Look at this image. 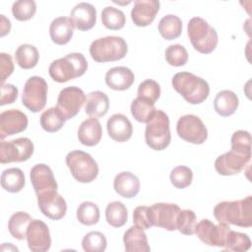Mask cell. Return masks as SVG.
<instances>
[{
    "mask_svg": "<svg viewBox=\"0 0 252 252\" xmlns=\"http://www.w3.org/2000/svg\"><path fill=\"white\" fill-rule=\"evenodd\" d=\"M214 217L220 223L250 227L252 225V196L219 203L214 208Z\"/></svg>",
    "mask_w": 252,
    "mask_h": 252,
    "instance_id": "cell-1",
    "label": "cell"
},
{
    "mask_svg": "<svg viewBox=\"0 0 252 252\" xmlns=\"http://www.w3.org/2000/svg\"><path fill=\"white\" fill-rule=\"evenodd\" d=\"M171 85L183 98L191 104H200L207 99L210 94V87L206 80L190 72L176 73Z\"/></svg>",
    "mask_w": 252,
    "mask_h": 252,
    "instance_id": "cell-2",
    "label": "cell"
},
{
    "mask_svg": "<svg viewBox=\"0 0 252 252\" xmlns=\"http://www.w3.org/2000/svg\"><path fill=\"white\" fill-rule=\"evenodd\" d=\"M88 62L85 56L79 52L69 53L66 56L54 60L48 72L51 79L57 83H66L85 74Z\"/></svg>",
    "mask_w": 252,
    "mask_h": 252,
    "instance_id": "cell-3",
    "label": "cell"
},
{
    "mask_svg": "<svg viewBox=\"0 0 252 252\" xmlns=\"http://www.w3.org/2000/svg\"><path fill=\"white\" fill-rule=\"evenodd\" d=\"M187 29L191 44L198 52L209 54L216 49L219 42L218 32L206 20L194 17L189 21Z\"/></svg>",
    "mask_w": 252,
    "mask_h": 252,
    "instance_id": "cell-4",
    "label": "cell"
},
{
    "mask_svg": "<svg viewBox=\"0 0 252 252\" xmlns=\"http://www.w3.org/2000/svg\"><path fill=\"white\" fill-rule=\"evenodd\" d=\"M128 51L125 39L121 36H105L94 40L90 46L92 58L99 63L113 62L123 59Z\"/></svg>",
    "mask_w": 252,
    "mask_h": 252,
    "instance_id": "cell-5",
    "label": "cell"
},
{
    "mask_svg": "<svg viewBox=\"0 0 252 252\" xmlns=\"http://www.w3.org/2000/svg\"><path fill=\"white\" fill-rule=\"evenodd\" d=\"M145 140L147 145L155 151H162L168 147L171 134L169 118L164 111L157 109L153 118L147 123Z\"/></svg>",
    "mask_w": 252,
    "mask_h": 252,
    "instance_id": "cell-6",
    "label": "cell"
},
{
    "mask_svg": "<svg viewBox=\"0 0 252 252\" xmlns=\"http://www.w3.org/2000/svg\"><path fill=\"white\" fill-rule=\"evenodd\" d=\"M66 164L72 176L81 183L94 181L98 174V165L93 157L80 150H75L67 154Z\"/></svg>",
    "mask_w": 252,
    "mask_h": 252,
    "instance_id": "cell-7",
    "label": "cell"
},
{
    "mask_svg": "<svg viewBox=\"0 0 252 252\" xmlns=\"http://www.w3.org/2000/svg\"><path fill=\"white\" fill-rule=\"evenodd\" d=\"M48 86L39 76H32L25 83L22 103L32 112H39L46 104Z\"/></svg>",
    "mask_w": 252,
    "mask_h": 252,
    "instance_id": "cell-8",
    "label": "cell"
},
{
    "mask_svg": "<svg viewBox=\"0 0 252 252\" xmlns=\"http://www.w3.org/2000/svg\"><path fill=\"white\" fill-rule=\"evenodd\" d=\"M33 144L26 137L17 138L11 141L0 143V162H22L28 160L33 154Z\"/></svg>",
    "mask_w": 252,
    "mask_h": 252,
    "instance_id": "cell-9",
    "label": "cell"
},
{
    "mask_svg": "<svg viewBox=\"0 0 252 252\" xmlns=\"http://www.w3.org/2000/svg\"><path fill=\"white\" fill-rule=\"evenodd\" d=\"M178 136L186 142L195 145L203 144L208 138V130L203 121L196 115L181 116L176 124Z\"/></svg>",
    "mask_w": 252,
    "mask_h": 252,
    "instance_id": "cell-10",
    "label": "cell"
},
{
    "mask_svg": "<svg viewBox=\"0 0 252 252\" xmlns=\"http://www.w3.org/2000/svg\"><path fill=\"white\" fill-rule=\"evenodd\" d=\"M231 228L224 223L215 224L208 219L201 220L195 226V234L208 246L223 248L228 231Z\"/></svg>",
    "mask_w": 252,
    "mask_h": 252,
    "instance_id": "cell-11",
    "label": "cell"
},
{
    "mask_svg": "<svg viewBox=\"0 0 252 252\" xmlns=\"http://www.w3.org/2000/svg\"><path fill=\"white\" fill-rule=\"evenodd\" d=\"M86 95L82 89L72 86L63 89L57 98V107L62 112L66 120L76 116L84 103Z\"/></svg>",
    "mask_w": 252,
    "mask_h": 252,
    "instance_id": "cell-12",
    "label": "cell"
},
{
    "mask_svg": "<svg viewBox=\"0 0 252 252\" xmlns=\"http://www.w3.org/2000/svg\"><path fill=\"white\" fill-rule=\"evenodd\" d=\"M37 205L45 217L54 220H61L67 212L66 201L57 190L37 194Z\"/></svg>",
    "mask_w": 252,
    "mask_h": 252,
    "instance_id": "cell-13",
    "label": "cell"
},
{
    "mask_svg": "<svg viewBox=\"0 0 252 252\" xmlns=\"http://www.w3.org/2000/svg\"><path fill=\"white\" fill-rule=\"evenodd\" d=\"M154 226L166 230H176V220L180 208L176 204L156 203L150 207Z\"/></svg>",
    "mask_w": 252,
    "mask_h": 252,
    "instance_id": "cell-14",
    "label": "cell"
},
{
    "mask_svg": "<svg viewBox=\"0 0 252 252\" xmlns=\"http://www.w3.org/2000/svg\"><path fill=\"white\" fill-rule=\"evenodd\" d=\"M28 246L32 252H45L51 246V237L47 224L40 220H32L27 230Z\"/></svg>",
    "mask_w": 252,
    "mask_h": 252,
    "instance_id": "cell-15",
    "label": "cell"
},
{
    "mask_svg": "<svg viewBox=\"0 0 252 252\" xmlns=\"http://www.w3.org/2000/svg\"><path fill=\"white\" fill-rule=\"evenodd\" d=\"M251 157L241 155L230 150L217 158L215 160V168L220 175L228 176L239 173L250 161Z\"/></svg>",
    "mask_w": 252,
    "mask_h": 252,
    "instance_id": "cell-16",
    "label": "cell"
},
{
    "mask_svg": "<svg viewBox=\"0 0 252 252\" xmlns=\"http://www.w3.org/2000/svg\"><path fill=\"white\" fill-rule=\"evenodd\" d=\"M28 116L19 109H8L0 114V139L25 131L28 127Z\"/></svg>",
    "mask_w": 252,
    "mask_h": 252,
    "instance_id": "cell-17",
    "label": "cell"
},
{
    "mask_svg": "<svg viewBox=\"0 0 252 252\" xmlns=\"http://www.w3.org/2000/svg\"><path fill=\"white\" fill-rule=\"evenodd\" d=\"M30 176L36 195L46 191L57 190V182L52 169L48 165L44 163L33 165L31 169Z\"/></svg>",
    "mask_w": 252,
    "mask_h": 252,
    "instance_id": "cell-18",
    "label": "cell"
},
{
    "mask_svg": "<svg viewBox=\"0 0 252 252\" xmlns=\"http://www.w3.org/2000/svg\"><path fill=\"white\" fill-rule=\"evenodd\" d=\"M160 3L158 0H136L131 11V19L137 27H147L153 23Z\"/></svg>",
    "mask_w": 252,
    "mask_h": 252,
    "instance_id": "cell-19",
    "label": "cell"
},
{
    "mask_svg": "<svg viewBox=\"0 0 252 252\" xmlns=\"http://www.w3.org/2000/svg\"><path fill=\"white\" fill-rule=\"evenodd\" d=\"M70 19L79 31H89L93 29L96 23V10L94 5L81 2L74 6L70 13Z\"/></svg>",
    "mask_w": 252,
    "mask_h": 252,
    "instance_id": "cell-20",
    "label": "cell"
},
{
    "mask_svg": "<svg viewBox=\"0 0 252 252\" xmlns=\"http://www.w3.org/2000/svg\"><path fill=\"white\" fill-rule=\"evenodd\" d=\"M109 137L119 143L128 141L133 134V126L127 116L121 113H115L110 116L106 123Z\"/></svg>",
    "mask_w": 252,
    "mask_h": 252,
    "instance_id": "cell-21",
    "label": "cell"
},
{
    "mask_svg": "<svg viewBox=\"0 0 252 252\" xmlns=\"http://www.w3.org/2000/svg\"><path fill=\"white\" fill-rule=\"evenodd\" d=\"M134 73L127 67L117 66L109 69L105 74L106 85L115 91L128 90L134 83Z\"/></svg>",
    "mask_w": 252,
    "mask_h": 252,
    "instance_id": "cell-22",
    "label": "cell"
},
{
    "mask_svg": "<svg viewBox=\"0 0 252 252\" xmlns=\"http://www.w3.org/2000/svg\"><path fill=\"white\" fill-rule=\"evenodd\" d=\"M102 136V128L95 117H91L84 120L78 129L79 142L87 147L97 145Z\"/></svg>",
    "mask_w": 252,
    "mask_h": 252,
    "instance_id": "cell-23",
    "label": "cell"
},
{
    "mask_svg": "<svg viewBox=\"0 0 252 252\" xmlns=\"http://www.w3.org/2000/svg\"><path fill=\"white\" fill-rule=\"evenodd\" d=\"M115 192L123 198H134L140 191L139 178L130 171L118 173L113 181Z\"/></svg>",
    "mask_w": 252,
    "mask_h": 252,
    "instance_id": "cell-24",
    "label": "cell"
},
{
    "mask_svg": "<svg viewBox=\"0 0 252 252\" xmlns=\"http://www.w3.org/2000/svg\"><path fill=\"white\" fill-rule=\"evenodd\" d=\"M74 28L73 21L68 17H58L54 19L49 27L51 40L58 45L68 43L73 36Z\"/></svg>",
    "mask_w": 252,
    "mask_h": 252,
    "instance_id": "cell-25",
    "label": "cell"
},
{
    "mask_svg": "<svg viewBox=\"0 0 252 252\" xmlns=\"http://www.w3.org/2000/svg\"><path fill=\"white\" fill-rule=\"evenodd\" d=\"M123 243L127 252H149L151 250L147 234L144 232V229L136 225L129 227L125 231Z\"/></svg>",
    "mask_w": 252,
    "mask_h": 252,
    "instance_id": "cell-26",
    "label": "cell"
},
{
    "mask_svg": "<svg viewBox=\"0 0 252 252\" xmlns=\"http://www.w3.org/2000/svg\"><path fill=\"white\" fill-rule=\"evenodd\" d=\"M109 108L108 96L100 92L94 91L88 94L85 102V111L91 117H102Z\"/></svg>",
    "mask_w": 252,
    "mask_h": 252,
    "instance_id": "cell-27",
    "label": "cell"
},
{
    "mask_svg": "<svg viewBox=\"0 0 252 252\" xmlns=\"http://www.w3.org/2000/svg\"><path fill=\"white\" fill-rule=\"evenodd\" d=\"M238 103V97L232 91L223 90L217 94L214 100V108L219 115L226 117L236 111Z\"/></svg>",
    "mask_w": 252,
    "mask_h": 252,
    "instance_id": "cell-28",
    "label": "cell"
},
{
    "mask_svg": "<svg viewBox=\"0 0 252 252\" xmlns=\"http://www.w3.org/2000/svg\"><path fill=\"white\" fill-rule=\"evenodd\" d=\"M25 183V174L21 168H7L1 174V186L5 191L10 193L20 192L24 188Z\"/></svg>",
    "mask_w": 252,
    "mask_h": 252,
    "instance_id": "cell-29",
    "label": "cell"
},
{
    "mask_svg": "<svg viewBox=\"0 0 252 252\" xmlns=\"http://www.w3.org/2000/svg\"><path fill=\"white\" fill-rule=\"evenodd\" d=\"M15 59L16 63L22 69L29 70L36 66L39 59V54L34 45L24 43L16 49Z\"/></svg>",
    "mask_w": 252,
    "mask_h": 252,
    "instance_id": "cell-30",
    "label": "cell"
},
{
    "mask_svg": "<svg viewBox=\"0 0 252 252\" xmlns=\"http://www.w3.org/2000/svg\"><path fill=\"white\" fill-rule=\"evenodd\" d=\"M32 220V217L26 212H17L13 214L8 221L10 234L16 239H25L27 237L28 227Z\"/></svg>",
    "mask_w": 252,
    "mask_h": 252,
    "instance_id": "cell-31",
    "label": "cell"
},
{
    "mask_svg": "<svg viewBox=\"0 0 252 252\" xmlns=\"http://www.w3.org/2000/svg\"><path fill=\"white\" fill-rule=\"evenodd\" d=\"M158 29L164 39H175L180 36L182 32V21L179 17L168 14L160 19Z\"/></svg>",
    "mask_w": 252,
    "mask_h": 252,
    "instance_id": "cell-32",
    "label": "cell"
},
{
    "mask_svg": "<svg viewBox=\"0 0 252 252\" xmlns=\"http://www.w3.org/2000/svg\"><path fill=\"white\" fill-rule=\"evenodd\" d=\"M65 117L57 106L50 107L44 110L40 115V126L43 130L49 133L59 131L65 124Z\"/></svg>",
    "mask_w": 252,
    "mask_h": 252,
    "instance_id": "cell-33",
    "label": "cell"
},
{
    "mask_svg": "<svg viewBox=\"0 0 252 252\" xmlns=\"http://www.w3.org/2000/svg\"><path fill=\"white\" fill-rule=\"evenodd\" d=\"M155 103L137 96L131 103V114L138 121L148 123L156 113Z\"/></svg>",
    "mask_w": 252,
    "mask_h": 252,
    "instance_id": "cell-34",
    "label": "cell"
},
{
    "mask_svg": "<svg viewBox=\"0 0 252 252\" xmlns=\"http://www.w3.org/2000/svg\"><path fill=\"white\" fill-rule=\"evenodd\" d=\"M105 219L107 223L113 227L123 226L128 220V212L125 205L119 201L109 203L105 209Z\"/></svg>",
    "mask_w": 252,
    "mask_h": 252,
    "instance_id": "cell-35",
    "label": "cell"
},
{
    "mask_svg": "<svg viewBox=\"0 0 252 252\" xmlns=\"http://www.w3.org/2000/svg\"><path fill=\"white\" fill-rule=\"evenodd\" d=\"M101 22L108 30L117 31L125 26L126 18L121 10L112 6H107L101 11Z\"/></svg>",
    "mask_w": 252,
    "mask_h": 252,
    "instance_id": "cell-36",
    "label": "cell"
},
{
    "mask_svg": "<svg viewBox=\"0 0 252 252\" xmlns=\"http://www.w3.org/2000/svg\"><path fill=\"white\" fill-rule=\"evenodd\" d=\"M251 247V240L246 233L230 229L227 233L223 249L235 252H244Z\"/></svg>",
    "mask_w": 252,
    "mask_h": 252,
    "instance_id": "cell-37",
    "label": "cell"
},
{
    "mask_svg": "<svg viewBox=\"0 0 252 252\" xmlns=\"http://www.w3.org/2000/svg\"><path fill=\"white\" fill-rule=\"evenodd\" d=\"M99 209L93 202H83L77 209V220L85 225H94L99 220Z\"/></svg>",
    "mask_w": 252,
    "mask_h": 252,
    "instance_id": "cell-38",
    "label": "cell"
},
{
    "mask_svg": "<svg viewBox=\"0 0 252 252\" xmlns=\"http://www.w3.org/2000/svg\"><path fill=\"white\" fill-rule=\"evenodd\" d=\"M106 245V237L99 231H90L82 240V247L86 252H103Z\"/></svg>",
    "mask_w": 252,
    "mask_h": 252,
    "instance_id": "cell-39",
    "label": "cell"
},
{
    "mask_svg": "<svg viewBox=\"0 0 252 252\" xmlns=\"http://www.w3.org/2000/svg\"><path fill=\"white\" fill-rule=\"evenodd\" d=\"M36 12V4L33 0H19L13 3L12 14L18 21L24 22L32 19Z\"/></svg>",
    "mask_w": 252,
    "mask_h": 252,
    "instance_id": "cell-40",
    "label": "cell"
},
{
    "mask_svg": "<svg viewBox=\"0 0 252 252\" xmlns=\"http://www.w3.org/2000/svg\"><path fill=\"white\" fill-rule=\"evenodd\" d=\"M231 150L251 157V136L248 131L237 130L231 136Z\"/></svg>",
    "mask_w": 252,
    "mask_h": 252,
    "instance_id": "cell-41",
    "label": "cell"
},
{
    "mask_svg": "<svg viewBox=\"0 0 252 252\" xmlns=\"http://www.w3.org/2000/svg\"><path fill=\"white\" fill-rule=\"evenodd\" d=\"M196 215L191 210H180L177 220H176V229L185 235L195 234L196 226Z\"/></svg>",
    "mask_w": 252,
    "mask_h": 252,
    "instance_id": "cell-42",
    "label": "cell"
},
{
    "mask_svg": "<svg viewBox=\"0 0 252 252\" xmlns=\"http://www.w3.org/2000/svg\"><path fill=\"white\" fill-rule=\"evenodd\" d=\"M169 178L174 187L178 189H183L188 187L192 183L193 172L188 166L178 165L171 170Z\"/></svg>",
    "mask_w": 252,
    "mask_h": 252,
    "instance_id": "cell-43",
    "label": "cell"
},
{
    "mask_svg": "<svg viewBox=\"0 0 252 252\" xmlns=\"http://www.w3.org/2000/svg\"><path fill=\"white\" fill-rule=\"evenodd\" d=\"M166 62L174 67L183 66L187 63L188 52L181 44H171L165 49Z\"/></svg>",
    "mask_w": 252,
    "mask_h": 252,
    "instance_id": "cell-44",
    "label": "cell"
},
{
    "mask_svg": "<svg viewBox=\"0 0 252 252\" xmlns=\"http://www.w3.org/2000/svg\"><path fill=\"white\" fill-rule=\"evenodd\" d=\"M160 95V87L155 80H145L138 87V96L156 102Z\"/></svg>",
    "mask_w": 252,
    "mask_h": 252,
    "instance_id": "cell-45",
    "label": "cell"
},
{
    "mask_svg": "<svg viewBox=\"0 0 252 252\" xmlns=\"http://www.w3.org/2000/svg\"><path fill=\"white\" fill-rule=\"evenodd\" d=\"M133 222L142 229H149L153 225L152 214L150 207L139 206L133 212Z\"/></svg>",
    "mask_w": 252,
    "mask_h": 252,
    "instance_id": "cell-46",
    "label": "cell"
},
{
    "mask_svg": "<svg viewBox=\"0 0 252 252\" xmlns=\"http://www.w3.org/2000/svg\"><path fill=\"white\" fill-rule=\"evenodd\" d=\"M14 71V63L10 54L0 53V79L1 84H4V81L12 75Z\"/></svg>",
    "mask_w": 252,
    "mask_h": 252,
    "instance_id": "cell-47",
    "label": "cell"
},
{
    "mask_svg": "<svg viewBox=\"0 0 252 252\" xmlns=\"http://www.w3.org/2000/svg\"><path fill=\"white\" fill-rule=\"evenodd\" d=\"M18 97V89L12 84H1L0 105L13 103Z\"/></svg>",
    "mask_w": 252,
    "mask_h": 252,
    "instance_id": "cell-48",
    "label": "cell"
},
{
    "mask_svg": "<svg viewBox=\"0 0 252 252\" xmlns=\"http://www.w3.org/2000/svg\"><path fill=\"white\" fill-rule=\"evenodd\" d=\"M0 36H4L11 31V22L4 15H0Z\"/></svg>",
    "mask_w": 252,
    "mask_h": 252,
    "instance_id": "cell-49",
    "label": "cell"
}]
</instances>
